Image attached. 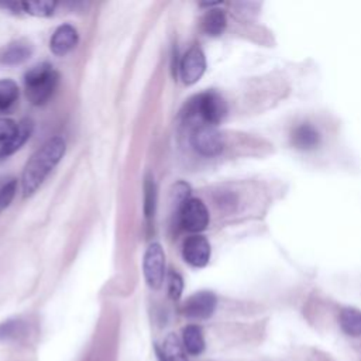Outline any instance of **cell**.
I'll return each instance as SVG.
<instances>
[{
	"label": "cell",
	"instance_id": "obj_1",
	"mask_svg": "<svg viewBox=\"0 0 361 361\" xmlns=\"http://www.w3.org/2000/svg\"><path fill=\"white\" fill-rule=\"evenodd\" d=\"M66 151V142L55 135L47 140L27 161L21 173V189L24 197L31 196L42 185L51 171L61 162Z\"/></svg>",
	"mask_w": 361,
	"mask_h": 361
},
{
	"label": "cell",
	"instance_id": "obj_2",
	"mask_svg": "<svg viewBox=\"0 0 361 361\" xmlns=\"http://www.w3.org/2000/svg\"><path fill=\"white\" fill-rule=\"evenodd\" d=\"M227 114V103L223 96L214 90H207L193 96L185 106L183 120L192 128L207 124L217 126Z\"/></svg>",
	"mask_w": 361,
	"mask_h": 361
},
{
	"label": "cell",
	"instance_id": "obj_3",
	"mask_svg": "<svg viewBox=\"0 0 361 361\" xmlns=\"http://www.w3.org/2000/svg\"><path fill=\"white\" fill-rule=\"evenodd\" d=\"M58 82L59 75L51 63H38L32 66L24 76L25 94L34 106H42L55 93Z\"/></svg>",
	"mask_w": 361,
	"mask_h": 361
},
{
	"label": "cell",
	"instance_id": "obj_4",
	"mask_svg": "<svg viewBox=\"0 0 361 361\" xmlns=\"http://www.w3.org/2000/svg\"><path fill=\"white\" fill-rule=\"evenodd\" d=\"M178 221L183 230L199 234L209 226V210L200 199L189 197L178 207Z\"/></svg>",
	"mask_w": 361,
	"mask_h": 361
},
{
	"label": "cell",
	"instance_id": "obj_5",
	"mask_svg": "<svg viewBox=\"0 0 361 361\" xmlns=\"http://www.w3.org/2000/svg\"><path fill=\"white\" fill-rule=\"evenodd\" d=\"M190 144L193 149L202 157H217L224 149L223 134L214 127L202 124L192 128Z\"/></svg>",
	"mask_w": 361,
	"mask_h": 361
},
{
	"label": "cell",
	"instance_id": "obj_6",
	"mask_svg": "<svg viewBox=\"0 0 361 361\" xmlns=\"http://www.w3.org/2000/svg\"><path fill=\"white\" fill-rule=\"evenodd\" d=\"M142 271L147 285L159 289L165 279V251L159 243H151L144 254Z\"/></svg>",
	"mask_w": 361,
	"mask_h": 361
},
{
	"label": "cell",
	"instance_id": "obj_7",
	"mask_svg": "<svg viewBox=\"0 0 361 361\" xmlns=\"http://www.w3.org/2000/svg\"><path fill=\"white\" fill-rule=\"evenodd\" d=\"M217 306V298L210 290H199L190 295L182 305V314L192 320H206L212 317Z\"/></svg>",
	"mask_w": 361,
	"mask_h": 361
},
{
	"label": "cell",
	"instance_id": "obj_8",
	"mask_svg": "<svg viewBox=\"0 0 361 361\" xmlns=\"http://www.w3.org/2000/svg\"><path fill=\"white\" fill-rule=\"evenodd\" d=\"M206 71V56L200 47L189 48L179 62V76L185 85L196 83Z\"/></svg>",
	"mask_w": 361,
	"mask_h": 361
},
{
	"label": "cell",
	"instance_id": "obj_9",
	"mask_svg": "<svg viewBox=\"0 0 361 361\" xmlns=\"http://www.w3.org/2000/svg\"><path fill=\"white\" fill-rule=\"evenodd\" d=\"M212 254L210 243L204 235L192 234L183 241L182 257L193 268H203L209 264Z\"/></svg>",
	"mask_w": 361,
	"mask_h": 361
},
{
	"label": "cell",
	"instance_id": "obj_10",
	"mask_svg": "<svg viewBox=\"0 0 361 361\" xmlns=\"http://www.w3.org/2000/svg\"><path fill=\"white\" fill-rule=\"evenodd\" d=\"M78 41L79 34L76 28L71 24H62L54 31L49 41V48L54 55L63 56L78 45Z\"/></svg>",
	"mask_w": 361,
	"mask_h": 361
},
{
	"label": "cell",
	"instance_id": "obj_11",
	"mask_svg": "<svg viewBox=\"0 0 361 361\" xmlns=\"http://www.w3.org/2000/svg\"><path fill=\"white\" fill-rule=\"evenodd\" d=\"M320 141L322 135L319 130L310 123H300L290 133V142L298 149H314L320 144Z\"/></svg>",
	"mask_w": 361,
	"mask_h": 361
},
{
	"label": "cell",
	"instance_id": "obj_12",
	"mask_svg": "<svg viewBox=\"0 0 361 361\" xmlns=\"http://www.w3.org/2000/svg\"><path fill=\"white\" fill-rule=\"evenodd\" d=\"M32 55V45L25 39L10 42L0 51V63L18 65L25 62Z\"/></svg>",
	"mask_w": 361,
	"mask_h": 361
},
{
	"label": "cell",
	"instance_id": "obj_13",
	"mask_svg": "<svg viewBox=\"0 0 361 361\" xmlns=\"http://www.w3.org/2000/svg\"><path fill=\"white\" fill-rule=\"evenodd\" d=\"M182 344L188 354L200 355L206 348L202 327L197 324L185 326L182 330Z\"/></svg>",
	"mask_w": 361,
	"mask_h": 361
},
{
	"label": "cell",
	"instance_id": "obj_14",
	"mask_svg": "<svg viewBox=\"0 0 361 361\" xmlns=\"http://www.w3.org/2000/svg\"><path fill=\"white\" fill-rule=\"evenodd\" d=\"M158 354L161 361H188L183 344L175 333H169L164 338Z\"/></svg>",
	"mask_w": 361,
	"mask_h": 361
},
{
	"label": "cell",
	"instance_id": "obj_15",
	"mask_svg": "<svg viewBox=\"0 0 361 361\" xmlns=\"http://www.w3.org/2000/svg\"><path fill=\"white\" fill-rule=\"evenodd\" d=\"M32 133V124L28 120H24L20 123V130L18 134L11 138V140H3L0 141V159H4L7 157H10L11 154H14L18 148H21V145L30 138Z\"/></svg>",
	"mask_w": 361,
	"mask_h": 361
},
{
	"label": "cell",
	"instance_id": "obj_16",
	"mask_svg": "<svg viewBox=\"0 0 361 361\" xmlns=\"http://www.w3.org/2000/svg\"><path fill=\"white\" fill-rule=\"evenodd\" d=\"M227 25V18L223 10L212 8L202 18V30L209 37H219Z\"/></svg>",
	"mask_w": 361,
	"mask_h": 361
},
{
	"label": "cell",
	"instance_id": "obj_17",
	"mask_svg": "<svg viewBox=\"0 0 361 361\" xmlns=\"http://www.w3.org/2000/svg\"><path fill=\"white\" fill-rule=\"evenodd\" d=\"M341 330L350 337H361V310L355 307H344L338 314Z\"/></svg>",
	"mask_w": 361,
	"mask_h": 361
},
{
	"label": "cell",
	"instance_id": "obj_18",
	"mask_svg": "<svg viewBox=\"0 0 361 361\" xmlns=\"http://www.w3.org/2000/svg\"><path fill=\"white\" fill-rule=\"evenodd\" d=\"M157 210V185L151 173L145 176L144 182V216L151 221Z\"/></svg>",
	"mask_w": 361,
	"mask_h": 361
},
{
	"label": "cell",
	"instance_id": "obj_19",
	"mask_svg": "<svg viewBox=\"0 0 361 361\" xmlns=\"http://www.w3.org/2000/svg\"><path fill=\"white\" fill-rule=\"evenodd\" d=\"M27 324L21 319H7L0 323V341H14L23 337Z\"/></svg>",
	"mask_w": 361,
	"mask_h": 361
},
{
	"label": "cell",
	"instance_id": "obj_20",
	"mask_svg": "<svg viewBox=\"0 0 361 361\" xmlns=\"http://www.w3.org/2000/svg\"><path fill=\"white\" fill-rule=\"evenodd\" d=\"M18 99V86L11 79H0V110H7Z\"/></svg>",
	"mask_w": 361,
	"mask_h": 361
},
{
	"label": "cell",
	"instance_id": "obj_21",
	"mask_svg": "<svg viewBox=\"0 0 361 361\" xmlns=\"http://www.w3.org/2000/svg\"><path fill=\"white\" fill-rule=\"evenodd\" d=\"M20 4L24 13L34 17H49L56 7L54 1H23Z\"/></svg>",
	"mask_w": 361,
	"mask_h": 361
},
{
	"label": "cell",
	"instance_id": "obj_22",
	"mask_svg": "<svg viewBox=\"0 0 361 361\" xmlns=\"http://www.w3.org/2000/svg\"><path fill=\"white\" fill-rule=\"evenodd\" d=\"M168 295L171 299L178 300L183 292V279L176 271H171L168 274Z\"/></svg>",
	"mask_w": 361,
	"mask_h": 361
},
{
	"label": "cell",
	"instance_id": "obj_23",
	"mask_svg": "<svg viewBox=\"0 0 361 361\" xmlns=\"http://www.w3.org/2000/svg\"><path fill=\"white\" fill-rule=\"evenodd\" d=\"M16 192H17V182L14 179L8 180L7 183H4L0 188V212H3L6 207H8V204L14 199Z\"/></svg>",
	"mask_w": 361,
	"mask_h": 361
},
{
	"label": "cell",
	"instance_id": "obj_24",
	"mask_svg": "<svg viewBox=\"0 0 361 361\" xmlns=\"http://www.w3.org/2000/svg\"><path fill=\"white\" fill-rule=\"evenodd\" d=\"M20 123H16L11 118L0 117V141L11 140L18 134Z\"/></svg>",
	"mask_w": 361,
	"mask_h": 361
}]
</instances>
